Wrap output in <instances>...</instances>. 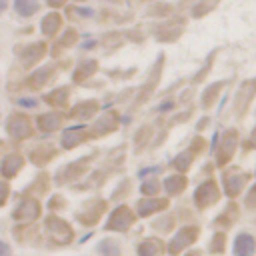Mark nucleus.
Instances as JSON below:
<instances>
[{
    "mask_svg": "<svg viewBox=\"0 0 256 256\" xmlns=\"http://www.w3.org/2000/svg\"><path fill=\"white\" fill-rule=\"evenodd\" d=\"M232 250H234V256H252L256 250V242L250 234H238Z\"/></svg>",
    "mask_w": 256,
    "mask_h": 256,
    "instance_id": "1",
    "label": "nucleus"
},
{
    "mask_svg": "<svg viewBox=\"0 0 256 256\" xmlns=\"http://www.w3.org/2000/svg\"><path fill=\"white\" fill-rule=\"evenodd\" d=\"M8 132L16 138H24L30 134V122L24 116H12L10 124H8Z\"/></svg>",
    "mask_w": 256,
    "mask_h": 256,
    "instance_id": "2",
    "label": "nucleus"
},
{
    "mask_svg": "<svg viewBox=\"0 0 256 256\" xmlns=\"http://www.w3.org/2000/svg\"><path fill=\"white\" fill-rule=\"evenodd\" d=\"M132 224V214L126 210V208H118L112 216H110V228H116V230H124Z\"/></svg>",
    "mask_w": 256,
    "mask_h": 256,
    "instance_id": "3",
    "label": "nucleus"
},
{
    "mask_svg": "<svg viewBox=\"0 0 256 256\" xmlns=\"http://www.w3.org/2000/svg\"><path fill=\"white\" fill-rule=\"evenodd\" d=\"M36 216H38V204L34 200L22 202V206L14 212V218H18V220H32Z\"/></svg>",
    "mask_w": 256,
    "mask_h": 256,
    "instance_id": "4",
    "label": "nucleus"
},
{
    "mask_svg": "<svg viewBox=\"0 0 256 256\" xmlns=\"http://www.w3.org/2000/svg\"><path fill=\"white\" fill-rule=\"evenodd\" d=\"M20 166H22V158L20 156H8L2 162L0 170H2L4 176H12V174H16V170H20Z\"/></svg>",
    "mask_w": 256,
    "mask_h": 256,
    "instance_id": "5",
    "label": "nucleus"
},
{
    "mask_svg": "<svg viewBox=\"0 0 256 256\" xmlns=\"http://www.w3.org/2000/svg\"><path fill=\"white\" fill-rule=\"evenodd\" d=\"M14 8H16V12L20 16H30L32 12L38 10V2L36 0H16Z\"/></svg>",
    "mask_w": 256,
    "mask_h": 256,
    "instance_id": "6",
    "label": "nucleus"
},
{
    "mask_svg": "<svg viewBox=\"0 0 256 256\" xmlns=\"http://www.w3.org/2000/svg\"><path fill=\"white\" fill-rule=\"evenodd\" d=\"M98 252H100V256H118L120 254V246L116 242H112V240H102L98 244Z\"/></svg>",
    "mask_w": 256,
    "mask_h": 256,
    "instance_id": "7",
    "label": "nucleus"
},
{
    "mask_svg": "<svg viewBox=\"0 0 256 256\" xmlns=\"http://www.w3.org/2000/svg\"><path fill=\"white\" fill-rule=\"evenodd\" d=\"M80 140H82V134H80V130H78V128H68V130H64V136H62L64 146L72 148V146H76Z\"/></svg>",
    "mask_w": 256,
    "mask_h": 256,
    "instance_id": "8",
    "label": "nucleus"
},
{
    "mask_svg": "<svg viewBox=\"0 0 256 256\" xmlns=\"http://www.w3.org/2000/svg\"><path fill=\"white\" fill-rule=\"evenodd\" d=\"M58 124H60V118L56 114H48V116L40 118V128L42 130H54V128H58Z\"/></svg>",
    "mask_w": 256,
    "mask_h": 256,
    "instance_id": "9",
    "label": "nucleus"
},
{
    "mask_svg": "<svg viewBox=\"0 0 256 256\" xmlns=\"http://www.w3.org/2000/svg\"><path fill=\"white\" fill-rule=\"evenodd\" d=\"M158 252V244L152 240H146L144 244H140V256H156Z\"/></svg>",
    "mask_w": 256,
    "mask_h": 256,
    "instance_id": "10",
    "label": "nucleus"
},
{
    "mask_svg": "<svg viewBox=\"0 0 256 256\" xmlns=\"http://www.w3.org/2000/svg\"><path fill=\"white\" fill-rule=\"evenodd\" d=\"M182 188H184V180H182V178H174V176H172V178L166 180V190H168V192H178V190H182Z\"/></svg>",
    "mask_w": 256,
    "mask_h": 256,
    "instance_id": "11",
    "label": "nucleus"
},
{
    "mask_svg": "<svg viewBox=\"0 0 256 256\" xmlns=\"http://www.w3.org/2000/svg\"><path fill=\"white\" fill-rule=\"evenodd\" d=\"M156 208H160V202H158V200H146V202H140V214H150V212H154Z\"/></svg>",
    "mask_w": 256,
    "mask_h": 256,
    "instance_id": "12",
    "label": "nucleus"
},
{
    "mask_svg": "<svg viewBox=\"0 0 256 256\" xmlns=\"http://www.w3.org/2000/svg\"><path fill=\"white\" fill-rule=\"evenodd\" d=\"M0 256H12L10 246H8L6 242H0Z\"/></svg>",
    "mask_w": 256,
    "mask_h": 256,
    "instance_id": "13",
    "label": "nucleus"
},
{
    "mask_svg": "<svg viewBox=\"0 0 256 256\" xmlns=\"http://www.w3.org/2000/svg\"><path fill=\"white\" fill-rule=\"evenodd\" d=\"M6 194H8V188L4 184H0V204L6 200Z\"/></svg>",
    "mask_w": 256,
    "mask_h": 256,
    "instance_id": "14",
    "label": "nucleus"
},
{
    "mask_svg": "<svg viewBox=\"0 0 256 256\" xmlns=\"http://www.w3.org/2000/svg\"><path fill=\"white\" fill-rule=\"evenodd\" d=\"M6 8V0H0V12Z\"/></svg>",
    "mask_w": 256,
    "mask_h": 256,
    "instance_id": "15",
    "label": "nucleus"
}]
</instances>
